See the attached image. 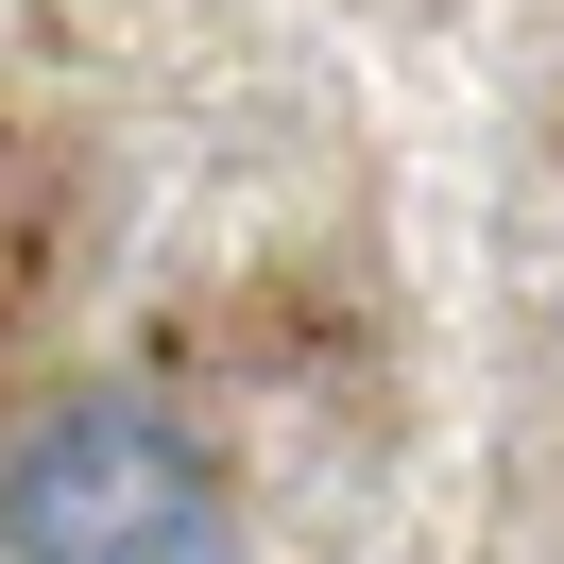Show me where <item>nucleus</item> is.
<instances>
[{"label":"nucleus","instance_id":"1","mask_svg":"<svg viewBox=\"0 0 564 564\" xmlns=\"http://www.w3.org/2000/svg\"><path fill=\"white\" fill-rule=\"evenodd\" d=\"M0 564H240L223 462L154 393H52L0 445Z\"/></svg>","mask_w":564,"mask_h":564}]
</instances>
